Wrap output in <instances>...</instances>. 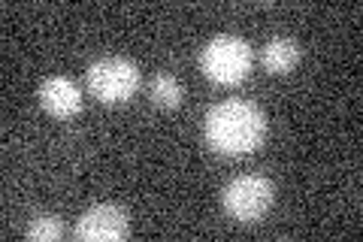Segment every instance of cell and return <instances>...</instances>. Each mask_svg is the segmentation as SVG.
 <instances>
[{"mask_svg":"<svg viewBox=\"0 0 363 242\" xmlns=\"http://www.w3.org/2000/svg\"><path fill=\"white\" fill-rule=\"evenodd\" d=\"M206 145L218 155H248L267 136V119L248 100H221L203 119Z\"/></svg>","mask_w":363,"mask_h":242,"instance_id":"obj_1","label":"cell"},{"mask_svg":"<svg viewBox=\"0 0 363 242\" xmlns=\"http://www.w3.org/2000/svg\"><path fill=\"white\" fill-rule=\"evenodd\" d=\"M252 61H255L252 45L240 37H233V33H218V37H212L200 52L203 73L218 85L242 82L248 70H252Z\"/></svg>","mask_w":363,"mask_h":242,"instance_id":"obj_2","label":"cell"},{"mask_svg":"<svg viewBox=\"0 0 363 242\" xmlns=\"http://www.w3.org/2000/svg\"><path fill=\"white\" fill-rule=\"evenodd\" d=\"M140 88V67L130 57H100L88 67V91L100 103H124Z\"/></svg>","mask_w":363,"mask_h":242,"instance_id":"obj_3","label":"cell"},{"mask_svg":"<svg viewBox=\"0 0 363 242\" xmlns=\"http://www.w3.org/2000/svg\"><path fill=\"white\" fill-rule=\"evenodd\" d=\"M224 212L242 224L260 221L272 206V182L264 176H236L221 191Z\"/></svg>","mask_w":363,"mask_h":242,"instance_id":"obj_4","label":"cell"},{"mask_svg":"<svg viewBox=\"0 0 363 242\" xmlns=\"http://www.w3.org/2000/svg\"><path fill=\"white\" fill-rule=\"evenodd\" d=\"M128 230H130L128 212L112 203H100V206H91V209L79 218L73 233L82 242H121L128 236Z\"/></svg>","mask_w":363,"mask_h":242,"instance_id":"obj_5","label":"cell"},{"mask_svg":"<svg viewBox=\"0 0 363 242\" xmlns=\"http://www.w3.org/2000/svg\"><path fill=\"white\" fill-rule=\"evenodd\" d=\"M40 103L43 109L55 115V119H73L76 112H82V91L73 79L67 76H49L40 85Z\"/></svg>","mask_w":363,"mask_h":242,"instance_id":"obj_6","label":"cell"},{"mask_svg":"<svg viewBox=\"0 0 363 242\" xmlns=\"http://www.w3.org/2000/svg\"><path fill=\"white\" fill-rule=\"evenodd\" d=\"M300 45L297 40H291V37H272L267 45H264V52H260V64H264V70L272 73V76H285L291 73L294 67L300 64Z\"/></svg>","mask_w":363,"mask_h":242,"instance_id":"obj_7","label":"cell"},{"mask_svg":"<svg viewBox=\"0 0 363 242\" xmlns=\"http://www.w3.org/2000/svg\"><path fill=\"white\" fill-rule=\"evenodd\" d=\"M152 100L164 109H173L185 100V88H182V82L176 76L161 73V76H155V82H152Z\"/></svg>","mask_w":363,"mask_h":242,"instance_id":"obj_8","label":"cell"},{"mask_svg":"<svg viewBox=\"0 0 363 242\" xmlns=\"http://www.w3.org/2000/svg\"><path fill=\"white\" fill-rule=\"evenodd\" d=\"M61 236H64V224H61L55 215H37V218H33V221L28 224V239L52 242V239H61Z\"/></svg>","mask_w":363,"mask_h":242,"instance_id":"obj_9","label":"cell"}]
</instances>
